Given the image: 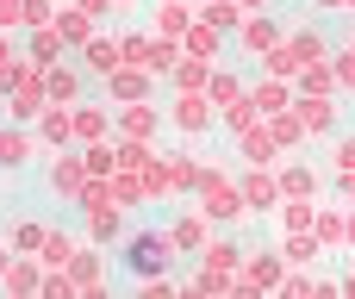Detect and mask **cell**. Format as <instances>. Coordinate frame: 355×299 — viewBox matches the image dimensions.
Here are the masks:
<instances>
[{"instance_id":"16","label":"cell","mask_w":355,"mask_h":299,"mask_svg":"<svg viewBox=\"0 0 355 299\" xmlns=\"http://www.w3.org/2000/svg\"><path fill=\"white\" fill-rule=\"evenodd\" d=\"M168 244L181 250V256H200L212 237H206V212H181V219H168Z\"/></svg>"},{"instance_id":"31","label":"cell","mask_w":355,"mask_h":299,"mask_svg":"<svg viewBox=\"0 0 355 299\" xmlns=\"http://www.w3.org/2000/svg\"><path fill=\"white\" fill-rule=\"evenodd\" d=\"M250 100H256V106H268V112H275V106H281V100H287V94H281V87H275V81H268V87H256V94H250Z\"/></svg>"},{"instance_id":"24","label":"cell","mask_w":355,"mask_h":299,"mask_svg":"<svg viewBox=\"0 0 355 299\" xmlns=\"http://www.w3.org/2000/svg\"><path fill=\"white\" fill-rule=\"evenodd\" d=\"M206 94H212V106H218V112H225V106H237V100H243V87H237V81H231V75H212V81H206Z\"/></svg>"},{"instance_id":"29","label":"cell","mask_w":355,"mask_h":299,"mask_svg":"<svg viewBox=\"0 0 355 299\" xmlns=\"http://www.w3.org/2000/svg\"><path fill=\"white\" fill-rule=\"evenodd\" d=\"M243 200H250V206H268V200H275V181H262V175H250V187H243Z\"/></svg>"},{"instance_id":"35","label":"cell","mask_w":355,"mask_h":299,"mask_svg":"<svg viewBox=\"0 0 355 299\" xmlns=\"http://www.w3.org/2000/svg\"><path fill=\"white\" fill-rule=\"evenodd\" d=\"M19 56H25V50L12 44V31H0V69H6V62H19Z\"/></svg>"},{"instance_id":"36","label":"cell","mask_w":355,"mask_h":299,"mask_svg":"<svg viewBox=\"0 0 355 299\" xmlns=\"http://www.w3.org/2000/svg\"><path fill=\"white\" fill-rule=\"evenodd\" d=\"M12 256H19V250H12V237H6V231H0V275H6V268H12Z\"/></svg>"},{"instance_id":"34","label":"cell","mask_w":355,"mask_h":299,"mask_svg":"<svg viewBox=\"0 0 355 299\" xmlns=\"http://www.w3.org/2000/svg\"><path fill=\"white\" fill-rule=\"evenodd\" d=\"M69 6H81V12H94V19H106V12H119V0H69Z\"/></svg>"},{"instance_id":"17","label":"cell","mask_w":355,"mask_h":299,"mask_svg":"<svg viewBox=\"0 0 355 299\" xmlns=\"http://www.w3.org/2000/svg\"><path fill=\"white\" fill-rule=\"evenodd\" d=\"M75 250H81V237H75L69 225H50V231H44V244H37V262H44V268H69V256H75Z\"/></svg>"},{"instance_id":"28","label":"cell","mask_w":355,"mask_h":299,"mask_svg":"<svg viewBox=\"0 0 355 299\" xmlns=\"http://www.w3.org/2000/svg\"><path fill=\"white\" fill-rule=\"evenodd\" d=\"M200 262H206V268H231V262H237V250H231V244H206V250H200Z\"/></svg>"},{"instance_id":"3","label":"cell","mask_w":355,"mask_h":299,"mask_svg":"<svg viewBox=\"0 0 355 299\" xmlns=\"http://www.w3.org/2000/svg\"><path fill=\"white\" fill-rule=\"evenodd\" d=\"M44 106H50V94H44V69H31V62H25L19 87L6 94V119H12V125H37V119H44Z\"/></svg>"},{"instance_id":"15","label":"cell","mask_w":355,"mask_h":299,"mask_svg":"<svg viewBox=\"0 0 355 299\" xmlns=\"http://www.w3.org/2000/svg\"><path fill=\"white\" fill-rule=\"evenodd\" d=\"M94 137H119L112 131V100L106 106H94V100L75 106V144H94Z\"/></svg>"},{"instance_id":"8","label":"cell","mask_w":355,"mask_h":299,"mask_svg":"<svg viewBox=\"0 0 355 299\" xmlns=\"http://www.w3.org/2000/svg\"><path fill=\"white\" fill-rule=\"evenodd\" d=\"M69 275H75L81 293H106V244H87L81 237V250L69 256Z\"/></svg>"},{"instance_id":"13","label":"cell","mask_w":355,"mask_h":299,"mask_svg":"<svg viewBox=\"0 0 355 299\" xmlns=\"http://www.w3.org/2000/svg\"><path fill=\"white\" fill-rule=\"evenodd\" d=\"M0 293H12V299L44 293V262H37V256H12V268L0 275Z\"/></svg>"},{"instance_id":"6","label":"cell","mask_w":355,"mask_h":299,"mask_svg":"<svg viewBox=\"0 0 355 299\" xmlns=\"http://www.w3.org/2000/svg\"><path fill=\"white\" fill-rule=\"evenodd\" d=\"M31 131H37V144H44V162H50L56 150H75V106H44V119H37Z\"/></svg>"},{"instance_id":"30","label":"cell","mask_w":355,"mask_h":299,"mask_svg":"<svg viewBox=\"0 0 355 299\" xmlns=\"http://www.w3.org/2000/svg\"><path fill=\"white\" fill-rule=\"evenodd\" d=\"M25 25V0H0V31H19Z\"/></svg>"},{"instance_id":"12","label":"cell","mask_w":355,"mask_h":299,"mask_svg":"<svg viewBox=\"0 0 355 299\" xmlns=\"http://www.w3.org/2000/svg\"><path fill=\"white\" fill-rule=\"evenodd\" d=\"M81 225H87V244H106V250H119L125 244V206H100V212H81Z\"/></svg>"},{"instance_id":"19","label":"cell","mask_w":355,"mask_h":299,"mask_svg":"<svg viewBox=\"0 0 355 299\" xmlns=\"http://www.w3.org/2000/svg\"><path fill=\"white\" fill-rule=\"evenodd\" d=\"M56 31L69 37V50H81V44L94 37V12H81V6H62V12H56Z\"/></svg>"},{"instance_id":"20","label":"cell","mask_w":355,"mask_h":299,"mask_svg":"<svg viewBox=\"0 0 355 299\" xmlns=\"http://www.w3.org/2000/svg\"><path fill=\"white\" fill-rule=\"evenodd\" d=\"M187 25H193V12H187L181 0H162V12H156V37H187Z\"/></svg>"},{"instance_id":"7","label":"cell","mask_w":355,"mask_h":299,"mask_svg":"<svg viewBox=\"0 0 355 299\" xmlns=\"http://www.w3.org/2000/svg\"><path fill=\"white\" fill-rule=\"evenodd\" d=\"M150 87H156V75H150L144 62H119V69L106 75V100H112V106H125V100H150Z\"/></svg>"},{"instance_id":"25","label":"cell","mask_w":355,"mask_h":299,"mask_svg":"<svg viewBox=\"0 0 355 299\" xmlns=\"http://www.w3.org/2000/svg\"><path fill=\"white\" fill-rule=\"evenodd\" d=\"M56 0H25V31H37V25H56Z\"/></svg>"},{"instance_id":"2","label":"cell","mask_w":355,"mask_h":299,"mask_svg":"<svg viewBox=\"0 0 355 299\" xmlns=\"http://www.w3.org/2000/svg\"><path fill=\"white\" fill-rule=\"evenodd\" d=\"M44 187H50L56 206H75L81 187H87V162H81V150H56V156L44 162Z\"/></svg>"},{"instance_id":"5","label":"cell","mask_w":355,"mask_h":299,"mask_svg":"<svg viewBox=\"0 0 355 299\" xmlns=\"http://www.w3.org/2000/svg\"><path fill=\"white\" fill-rule=\"evenodd\" d=\"M31 156H44L37 131H31V125H12V119H0V175H19Z\"/></svg>"},{"instance_id":"11","label":"cell","mask_w":355,"mask_h":299,"mask_svg":"<svg viewBox=\"0 0 355 299\" xmlns=\"http://www.w3.org/2000/svg\"><path fill=\"white\" fill-rule=\"evenodd\" d=\"M156 106L150 100H125V106H112V131L119 137H156Z\"/></svg>"},{"instance_id":"33","label":"cell","mask_w":355,"mask_h":299,"mask_svg":"<svg viewBox=\"0 0 355 299\" xmlns=\"http://www.w3.org/2000/svg\"><path fill=\"white\" fill-rule=\"evenodd\" d=\"M287 194H293V200H306V194H312V175H306V169H293V175H287Z\"/></svg>"},{"instance_id":"4","label":"cell","mask_w":355,"mask_h":299,"mask_svg":"<svg viewBox=\"0 0 355 299\" xmlns=\"http://www.w3.org/2000/svg\"><path fill=\"white\" fill-rule=\"evenodd\" d=\"M44 94H50V106H81V100H87V69H81L75 56L50 62V69H44Z\"/></svg>"},{"instance_id":"37","label":"cell","mask_w":355,"mask_h":299,"mask_svg":"<svg viewBox=\"0 0 355 299\" xmlns=\"http://www.w3.org/2000/svg\"><path fill=\"white\" fill-rule=\"evenodd\" d=\"M343 169H355V144H343Z\"/></svg>"},{"instance_id":"32","label":"cell","mask_w":355,"mask_h":299,"mask_svg":"<svg viewBox=\"0 0 355 299\" xmlns=\"http://www.w3.org/2000/svg\"><path fill=\"white\" fill-rule=\"evenodd\" d=\"M306 125H312V131H324V125H331V106H324V100H312V106H306Z\"/></svg>"},{"instance_id":"9","label":"cell","mask_w":355,"mask_h":299,"mask_svg":"<svg viewBox=\"0 0 355 299\" xmlns=\"http://www.w3.org/2000/svg\"><path fill=\"white\" fill-rule=\"evenodd\" d=\"M75 62H81L87 75H100V81H106V75H112V69L125 62V44H119V37H106V31H94V37H87L81 50H75Z\"/></svg>"},{"instance_id":"10","label":"cell","mask_w":355,"mask_h":299,"mask_svg":"<svg viewBox=\"0 0 355 299\" xmlns=\"http://www.w3.org/2000/svg\"><path fill=\"white\" fill-rule=\"evenodd\" d=\"M175 131H187V137H200L206 131V119H212V94L206 87H193V94H175Z\"/></svg>"},{"instance_id":"21","label":"cell","mask_w":355,"mask_h":299,"mask_svg":"<svg viewBox=\"0 0 355 299\" xmlns=\"http://www.w3.org/2000/svg\"><path fill=\"white\" fill-rule=\"evenodd\" d=\"M206 81H212L206 56H187V62H175V94H193V87H206Z\"/></svg>"},{"instance_id":"23","label":"cell","mask_w":355,"mask_h":299,"mask_svg":"<svg viewBox=\"0 0 355 299\" xmlns=\"http://www.w3.org/2000/svg\"><path fill=\"white\" fill-rule=\"evenodd\" d=\"M181 50H193V56H218V31H206V25H187Z\"/></svg>"},{"instance_id":"18","label":"cell","mask_w":355,"mask_h":299,"mask_svg":"<svg viewBox=\"0 0 355 299\" xmlns=\"http://www.w3.org/2000/svg\"><path fill=\"white\" fill-rule=\"evenodd\" d=\"M44 231H50V219H37V212H19V219L6 225V237H12V250H19V256H37Z\"/></svg>"},{"instance_id":"14","label":"cell","mask_w":355,"mask_h":299,"mask_svg":"<svg viewBox=\"0 0 355 299\" xmlns=\"http://www.w3.org/2000/svg\"><path fill=\"white\" fill-rule=\"evenodd\" d=\"M62 56H75V50H69V37H62L56 25H37V31H31V44H25V62H31V69H50V62H62Z\"/></svg>"},{"instance_id":"27","label":"cell","mask_w":355,"mask_h":299,"mask_svg":"<svg viewBox=\"0 0 355 299\" xmlns=\"http://www.w3.org/2000/svg\"><path fill=\"white\" fill-rule=\"evenodd\" d=\"M119 44H125V62H144L150 56V37L144 31H119Z\"/></svg>"},{"instance_id":"26","label":"cell","mask_w":355,"mask_h":299,"mask_svg":"<svg viewBox=\"0 0 355 299\" xmlns=\"http://www.w3.org/2000/svg\"><path fill=\"white\" fill-rule=\"evenodd\" d=\"M268 44H275V25H268V19L243 25V50H268Z\"/></svg>"},{"instance_id":"38","label":"cell","mask_w":355,"mask_h":299,"mask_svg":"<svg viewBox=\"0 0 355 299\" xmlns=\"http://www.w3.org/2000/svg\"><path fill=\"white\" fill-rule=\"evenodd\" d=\"M119 6H137V0H119Z\"/></svg>"},{"instance_id":"1","label":"cell","mask_w":355,"mask_h":299,"mask_svg":"<svg viewBox=\"0 0 355 299\" xmlns=\"http://www.w3.org/2000/svg\"><path fill=\"white\" fill-rule=\"evenodd\" d=\"M181 250L168 244V225H144V231H125V244H119V262H125V275L131 281H150V275H168V262H175Z\"/></svg>"},{"instance_id":"22","label":"cell","mask_w":355,"mask_h":299,"mask_svg":"<svg viewBox=\"0 0 355 299\" xmlns=\"http://www.w3.org/2000/svg\"><path fill=\"white\" fill-rule=\"evenodd\" d=\"M168 175H175V194H187V187H200V181H206V169H200L193 156H168Z\"/></svg>"}]
</instances>
